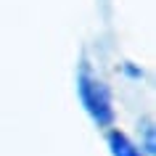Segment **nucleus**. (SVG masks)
I'll return each instance as SVG.
<instances>
[{"label":"nucleus","instance_id":"f03ea898","mask_svg":"<svg viewBox=\"0 0 156 156\" xmlns=\"http://www.w3.org/2000/svg\"><path fill=\"white\" fill-rule=\"evenodd\" d=\"M108 148H111V154L114 156H140V148L132 146L130 138L122 135V132H108Z\"/></svg>","mask_w":156,"mask_h":156},{"label":"nucleus","instance_id":"f257e3e1","mask_svg":"<svg viewBox=\"0 0 156 156\" xmlns=\"http://www.w3.org/2000/svg\"><path fill=\"white\" fill-rule=\"evenodd\" d=\"M80 98H82L85 108L90 111V116L98 124H108L114 119V108H111V95H108L106 85L93 80L90 74L82 69L80 74Z\"/></svg>","mask_w":156,"mask_h":156}]
</instances>
